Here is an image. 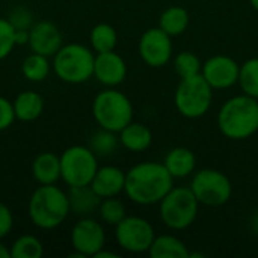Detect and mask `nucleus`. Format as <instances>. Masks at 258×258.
<instances>
[{
    "instance_id": "nucleus-33",
    "label": "nucleus",
    "mask_w": 258,
    "mask_h": 258,
    "mask_svg": "<svg viewBox=\"0 0 258 258\" xmlns=\"http://www.w3.org/2000/svg\"><path fill=\"white\" fill-rule=\"evenodd\" d=\"M15 119L17 118H15V112H14L12 103L8 98L0 95V132L9 128L14 124Z\"/></svg>"
},
{
    "instance_id": "nucleus-40",
    "label": "nucleus",
    "mask_w": 258,
    "mask_h": 258,
    "mask_svg": "<svg viewBox=\"0 0 258 258\" xmlns=\"http://www.w3.org/2000/svg\"><path fill=\"white\" fill-rule=\"evenodd\" d=\"M8 2H14V0H8Z\"/></svg>"
},
{
    "instance_id": "nucleus-17",
    "label": "nucleus",
    "mask_w": 258,
    "mask_h": 258,
    "mask_svg": "<svg viewBox=\"0 0 258 258\" xmlns=\"http://www.w3.org/2000/svg\"><path fill=\"white\" fill-rule=\"evenodd\" d=\"M68 201H70V212L80 218H88L95 213L101 204V200L95 190L88 186H73L68 190Z\"/></svg>"
},
{
    "instance_id": "nucleus-20",
    "label": "nucleus",
    "mask_w": 258,
    "mask_h": 258,
    "mask_svg": "<svg viewBox=\"0 0 258 258\" xmlns=\"http://www.w3.org/2000/svg\"><path fill=\"white\" fill-rule=\"evenodd\" d=\"M119 142L128 151L142 153L150 148L153 142V133L141 122H130L119 132Z\"/></svg>"
},
{
    "instance_id": "nucleus-1",
    "label": "nucleus",
    "mask_w": 258,
    "mask_h": 258,
    "mask_svg": "<svg viewBox=\"0 0 258 258\" xmlns=\"http://www.w3.org/2000/svg\"><path fill=\"white\" fill-rule=\"evenodd\" d=\"M172 175L163 163L144 162L125 172L124 192L127 197L141 206L160 203L172 189Z\"/></svg>"
},
{
    "instance_id": "nucleus-15",
    "label": "nucleus",
    "mask_w": 258,
    "mask_h": 258,
    "mask_svg": "<svg viewBox=\"0 0 258 258\" xmlns=\"http://www.w3.org/2000/svg\"><path fill=\"white\" fill-rule=\"evenodd\" d=\"M127 76V65L125 60L112 51L97 53L95 63H94V77L104 86L113 88L124 82Z\"/></svg>"
},
{
    "instance_id": "nucleus-34",
    "label": "nucleus",
    "mask_w": 258,
    "mask_h": 258,
    "mask_svg": "<svg viewBox=\"0 0 258 258\" xmlns=\"http://www.w3.org/2000/svg\"><path fill=\"white\" fill-rule=\"evenodd\" d=\"M14 227V218L8 206L0 203V239L6 237Z\"/></svg>"
},
{
    "instance_id": "nucleus-36",
    "label": "nucleus",
    "mask_w": 258,
    "mask_h": 258,
    "mask_svg": "<svg viewBox=\"0 0 258 258\" xmlns=\"http://www.w3.org/2000/svg\"><path fill=\"white\" fill-rule=\"evenodd\" d=\"M118 257H119V255H118V254H115V252H106V251H104V248L95 254V258H118Z\"/></svg>"
},
{
    "instance_id": "nucleus-24",
    "label": "nucleus",
    "mask_w": 258,
    "mask_h": 258,
    "mask_svg": "<svg viewBox=\"0 0 258 258\" xmlns=\"http://www.w3.org/2000/svg\"><path fill=\"white\" fill-rule=\"evenodd\" d=\"M91 47L95 53H104V51H112L116 47L118 42V35L113 26L107 23H100L92 27L91 35H89Z\"/></svg>"
},
{
    "instance_id": "nucleus-14",
    "label": "nucleus",
    "mask_w": 258,
    "mask_h": 258,
    "mask_svg": "<svg viewBox=\"0 0 258 258\" xmlns=\"http://www.w3.org/2000/svg\"><path fill=\"white\" fill-rule=\"evenodd\" d=\"M63 45L59 27L51 21H38L29 29V47L33 53L53 57Z\"/></svg>"
},
{
    "instance_id": "nucleus-28",
    "label": "nucleus",
    "mask_w": 258,
    "mask_h": 258,
    "mask_svg": "<svg viewBox=\"0 0 258 258\" xmlns=\"http://www.w3.org/2000/svg\"><path fill=\"white\" fill-rule=\"evenodd\" d=\"M118 142H119V138L115 136V132L101 128L92 135L89 148L95 153V156H109L116 150Z\"/></svg>"
},
{
    "instance_id": "nucleus-6",
    "label": "nucleus",
    "mask_w": 258,
    "mask_h": 258,
    "mask_svg": "<svg viewBox=\"0 0 258 258\" xmlns=\"http://www.w3.org/2000/svg\"><path fill=\"white\" fill-rule=\"evenodd\" d=\"M212 100L213 88L207 83L201 73L181 79L174 95L177 110L190 119L204 116L212 106Z\"/></svg>"
},
{
    "instance_id": "nucleus-13",
    "label": "nucleus",
    "mask_w": 258,
    "mask_h": 258,
    "mask_svg": "<svg viewBox=\"0 0 258 258\" xmlns=\"http://www.w3.org/2000/svg\"><path fill=\"white\" fill-rule=\"evenodd\" d=\"M239 63L230 56H213L201 68L203 77L213 89H228L239 82Z\"/></svg>"
},
{
    "instance_id": "nucleus-23",
    "label": "nucleus",
    "mask_w": 258,
    "mask_h": 258,
    "mask_svg": "<svg viewBox=\"0 0 258 258\" xmlns=\"http://www.w3.org/2000/svg\"><path fill=\"white\" fill-rule=\"evenodd\" d=\"M189 24V14L181 6H171L160 15L159 27L165 30L169 36L181 35Z\"/></svg>"
},
{
    "instance_id": "nucleus-3",
    "label": "nucleus",
    "mask_w": 258,
    "mask_h": 258,
    "mask_svg": "<svg viewBox=\"0 0 258 258\" xmlns=\"http://www.w3.org/2000/svg\"><path fill=\"white\" fill-rule=\"evenodd\" d=\"M27 213L35 227L53 230L71 213L68 195L54 184H41L29 200Z\"/></svg>"
},
{
    "instance_id": "nucleus-2",
    "label": "nucleus",
    "mask_w": 258,
    "mask_h": 258,
    "mask_svg": "<svg viewBox=\"0 0 258 258\" xmlns=\"http://www.w3.org/2000/svg\"><path fill=\"white\" fill-rule=\"evenodd\" d=\"M218 127L233 141H243L258 132V100L246 94L224 103L218 113Z\"/></svg>"
},
{
    "instance_id": "nucleus-16",
    "label": "nucleus",
    "mask_w": 258,
    "mask_h": 258,
    "mask_svg": "<svg viewBox=\"0 0 258 258\" xmlns=\"http://www.w3.org/2000/svg\"><path fill=\"white\" fill-rule=\"evenodd\" d=\"M125 186V172L116 166H103L98 168L91 187L100 198H112L119 195Z\"/></svg>"
},
{
    "instance_id": "nucleus-37",
    "label": "nucleus",
    "mask_w": 258,
    "mask_h": 258,
    "mask_svg": "<svg viewBox=\"0 0 258 258\" xmlns=\"http://www.w3.org/2000/svg\"><path fill=\"white\" fill-rule=\"evenodd\" d=\"M0 258H11V251L0 242Z\"/></svg>"
},
{
    "instance_id": "nucleus-39",
    "label": "nucleus",
    "mask_w": 258,
    "mask_h": 258,
    "mask_svg": "<svg viewBox=\"0 0 258 258\" xmlns=\"http://www.w3.org/2000/svg\"><path fill=\"white\" fill-rule=\"evenodd\" d=\"M249 2H251L252 8H254L255 11H258V0H249Z\"/></svg>"
},
{
    "instance_id": "nucleus-30",
    "label": "nucleus",
    "mask_w": 258,
    "mask_h": 258,
    "mask_svg": "<svg viewBox=\"0 0 258 258\" xmlns=\"http://www.w3.org/2000/svg\"><path fill=\"white\" fill-rule=\"evenodd\" d=\"M174 68H175V73L181 79H184V77L200 74L201 68H203V63H201L200 57L195 53L183 51V53L177 54V57L174 59Z\"/></svg>"
},
{
    "instance_id": "nucleus-4",
    "label": "nucleus",
    "mask_w": 258,
    "mask_h": 258,
    "mask_svg": "<svg viewBox=\"0 0 258 258\" xmlns=\"http://www.w3.org/2000/svg\"><path fill=\"white\" fill-rule=\"evenodd\" d=\"M95 54L86 45L67 44L53 56L51 68L54 74L65 83H85L94 77Z\"/></svg>"
},
{
    "instance_id": "nucleus-27",
    "label": "nucleus",
    "mask_w": 258,
    "mask_h": 258,
    "mask_svg": "<svg viewBox=\"0 0 258 258\" xmlns=\"http://www.w3.org/2000/svg\"><path fill=\"white\" fill-rule=\"evenodd\" d=\"M239 85L246 95L258 100V57L248 59L240 67Z\"/></svg>"
},
{
    "instance_id": "nucleus-7",
    "label": "nucleus",
    "mask_w": 258,
    "mask_h": 258,
    "mask_svg": "<svg viewBox=\"0 0 258 258\" xmlns=\"http://www.w3.org/2000/svg\"><path fill=\"white\" fill-rule=\"evenodd\" d=\"M198 206L190 187H172L160 201L162 222L171 230H186L195 222Z\"/></svg>"
},
{
    "instance_id": "nucleus-9",
    "label": "nucleus",
    "mask_w": 258,
    "mask_h": 258,
    "mask_svg": "<svg viewBox=\"0 0 258 258\" xmlns=\"http://www.w3.org/2000/svg\"><path fill=\"white\" fill-rule=\"evenodd\" d=\"M190 190L200 204L210 207H221L227 204L233 195L230 178L216 169L198 171L192 178Z\"/></svg>"
},
{
    "instance_id": "nucleus-26",
    "label": "nucleus",
    "mask_w": 258,
    "mask_h": 258,
    "mask_svg": "<svg viewBox=\"0 0 258 258\" xmlns=\"http://www.w3.org/2000/svg\"><path fill=\"white\" fill-rule=\"evenodd\" d=\"M9 251H11L12 258H41L44 254L41 240L30 234L20 236L12 243Z\"/></svg>"
},
{
    "instance_id": "nucleus-22",
    "label": "nucleus",
    "mask_w": 258,
    "mask_h": 258,
    "mask_svg": "<svg viewBox=\"0 0 258 258\" xmlns=\"http://www.w3.org/2000/svg\"><path fill=\"white\" fill-rule=\"evenodd\" d=\"M151 258H189L190 254L186 245L174 236L154 237L153 245L148 249Z\"/></svg>"
},
{
    "instance_id": "nucleus-38",
    "label": "nucleus",
    "mask_w": 258,
    "mask_h": 258,
    "mask_svg": "<svg viewBox=\"0 0 258 258\" xmlns=\"http://www.w3.org/2000/svg\"><path fill=\"white\" fill-rule=\"evenodd\" d=\"M252 227H254V231L258 233V210L257 213H255V216H254V219H252Z\"/></svg>"
},
{
    "instance_id": "nucleus-18",
    "label": "nucleus",
    "mask_w": 258,
    "mask_h": 258,
    "mask_svg": "<svg viewBox=\"0 0 258 258\" xmlns=\"http://www.w3.org/2000/svg\"><path fill=\"white\" fill-rule=\"evenodd\" d=\"M15 118L23 122L38 119L44 112V98L35 91H23L12 101Z\"/></svg>"
},
{
    "instance_id": "nucleus-32",
    "label": "nucleus",
    "mask_w": 258,
    "mask_h": 258,
    "mask_svg": "<svg viewBox=\"0 0 258 258\" xmlns=\"http://www.w3.org/2000/svg\"><path fill=\"white\" fill-rule=\"evenodd\" d=\"M8 20L14 26L15 30H29L33 26V15L24 6H18V8L12 9Z\"/></svg>"
},
{
    "instance_id": "nucleus-5",
    "label": "nucleus",
    "mask_w": 258,
    "mask_h": 258,
    "mask_svg": "<svg viewBox=\"0 0 258 258\" xmlns=\"http://www.w3.org/2000/svg\"><path fill=\"white\" fill-rule=\"evenodd\" d=\"M92 115L101 128L119 133L132 122L133 106L125 94L116 89H106L94 98Z\"/></svg>"
},
{
    "instance_id": "nucleus-19",
    "label": "nucleus",
    "mask_w": 258,
    "mask_h": 258,
    "mask_svg": "<svg viewBox=\"0 0 258 258\" xmlns=\"http://www.w3.org/2000/svg\"><path fill=\"white\" fill-rule=\"evenodd\" d=\"M32 177L39 184H54L60 178V157L54 153H41L32 162Z\"/></svg>"
},
{
    "instance_id": "nucleus-21",
    "label": "nucleus",
    "mask_w": 258,
    "mask_h": 258,
    "mask_svg": "<svg viewBox=\"0 0 258 258\" xmlns=\"http://www.w3.org/2000/svg\"><path fill=\"white\" fill-rule=\"evenodd\" d=\"M163 165L168 169V172L172 175V178H184L194 172L197 159L189 148L177 147L166 154Z\"/></svg>"
},
{
    "instance_id": "nucleus-35",
    "label": "nucleus",
    "mask_w": 258,
    "mask_h": 258,
    "mask_svg": "<svg viewBox=\"0 0 258 258\" xmlns=\"http://www.w3.org/2000/svg\"><path fill=\"white\" fill-rule=\"evenodd\" d=\"M29 44V30H15V45Z\"/></svg>"
},
{
    "instance_id": "nucleus-29",
    "label": "nucleus",
    "mask_w": 258,
    "mask_h": 258,
    "mask_svg": "<svg viewBox=\"0 0 258 258\" xmlns=\"http://www.w3.org/2000/svg\"><path fill=\"white\" fill-rule=\"evenodd\" d=\"M98 213H100V218L103 219V222H106L109 225H115V227L127 216L124 204L119 200H116L115 197L103 198L101 204L98 207Z\"/></svg>"
},
{
    "instance_id": "nucleus-31",
    "label": "nucleus",
    "mask_w": 258,
    "mask_h": 258,
    "mask_svg": "<svg viewBox=\"0 0 258 258\" xmlns=\"http://www.w3.org/2000/svg\"><path fill=\"white\" fill-rule=\"evenodd\" d=\"M15 47V29L8 18H0V60L8 57Z\"/></svg>"
},
{
    "instance_id": "nucleus-10",
    "label": "nucleus",
    "mask_w": 258,
    "mask_h": 258,
    "mask_svg": "<svg viewBox=\"0 0 258 258\" xmlns=\"http://www.w3.org/2000/svg\"><path fill=\"white\" fill-rule=\"evenodd\" d=\"M115 237L118 245L133 254L147 252L154 242V228L153 225L139 216H125L115 230Z\"/></svg>"
},
{
    "instance_id": "nucleus-25",
    "label": "nucleus",
    "mask_w": 258,
    "mask_h": 258,
    "mask_svg": "<svg viewBox=\"0 0 258 258\" xmlns=\"http://www.w3.org/2000/svg\"><path fill=\"white\" fill-rule=\"evenodd\" d=\"M50 70H51V65L48 62V57L38 54V53H33V51L21 63L23 76L29 82H35V83L45 80L50 74Z\"/></svg>"
},
{
    "instance_id": "nucleus-11",
    "label": "nucleus",
    "mask_w": 258,
    "mask_h": 258,
    "mask_svg": "<svg viewBox=\"0 0 258 258\" xmlns=\"http://www.w3.org/2000/svg\"><path fill=\"white\" fill-rule=\"evenodd\" d=\"M106 233L100 222L91 218H82L71 230V245L76 251L70 257H95L104 248Z\"/></svg>"
},
{
    "instance_id": "nucleus-8",
    "label": "nucleus",
    "mask_w": 258,
    "mask_h": 258,
    "mask_svg": "<svg viewBox=\"0 0 258 258\" xmlns=\"http://www.w3.org/2000/svg\"><path fill=\"white\" fill-rule=\"evenodd\" d=\"M97 169V156L89 147L73 145L60 156V178L68 187L91 184Z\"/></svg>"
},
{
    "instance_id": "nucleus-12",
    "label": "nucleus",
    "mask_w": 258,
    "mask_h": 258,
    "mask_svg": "<svg viewBox=\"0 0 258 258\" xmlns=\"http://www.w3.org/2000/svg\"><path fill=\"white\" fill-rule=\"evenodd\" d=\"M139 54L142 60L153 68L166 65L172 56L171 36L160 27L148 29L139 39Z\"/></svg>"
}]
</instances>
